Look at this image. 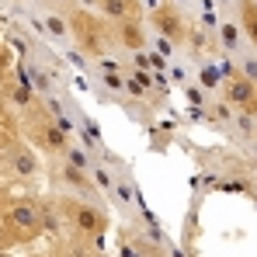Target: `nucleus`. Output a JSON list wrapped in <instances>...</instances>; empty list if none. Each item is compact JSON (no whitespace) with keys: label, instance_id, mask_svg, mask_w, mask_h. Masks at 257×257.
I'll return each mask as SVG.
<instances>
[{"label":"nucleus","instance_id":"1","mask_svg":"<svg viewBox=\"0 0 257 257\" xmlns=\"http://www.w3.org/2000/svg\"><path fill=\"white\" fill-rule=\"evenodd\" d=\"M0 226L14 240V250L35 247L59 233L49 191L39 188H7L0 184Z\"/></svg>","mask_w":257,"mask_h":257},{"label":"nucleus","instance_id":"18","mask_svg":"<svg viewBox=\"0 0 257 257\" xmlns=\"http://www.w3.org/2000/svg\"><path fill=\"white\" fill-rule=\"evenodd\" d=\"M188 80H195V63H191L188 52H181V56H174L171 63H167V84L181 90Z\"/></svg>","mask_w":257,"mask_h":257},{"label":"nucleus","instance_id":"33","mask_svg":"<svg viewBox=\"0 0 257 257\" xmlns=\"http://www.w3.org/2000/svg\"><path fill=\"white\" fill-rule=\"evenodd\" d=\"M94 257H108V254H94Z\"/></svg>","mask_w":257,"mask_h":257},{"label":"nucleus","instance_id":"24","mask_svg":"<svg viewBox=\"0 0 257 257\" xmlns=\"http://www.w3.org/2000/svg\"><path fill=\"white\" fill-rule=\"evenodd\" d=\"M35 4H42V7H52V11H63V14H70L73 7H80L84 0H35Z\"/></svg>","mask_w":257,"mask_h":257},{"label":"nucleus","instance_id":"29","mask_svg":"<svg viewBox=\"0 0 257 257\" xmlns=\"http://www.w3.org/2000/svg\"><path fill=\"white\" fill-rule=\"evenodd\" d=\"M171 4H177V7H184V11H188V14H191V11H195V0H171Z\"/></svg>","mask_w":257,"mask_h":257},{"label":"nucleus","instance_id":"20","mask_svg":"<svg viewBox=\"0 0 257 257\" xmlns=\"http://www.w3.org/2000/svg\"><path fill=\"white\" fill-rule=\"evenodd\" d=\"M233 70H236V73H243L247 80H254V84H257V49L243 45V49L233 56Z\"/></svg>","mask_w":257,"mask_h":257},{"label":"nucleus","instance_id":"9","mask_svg":"<svg viewBox=\"0 0 257 257\" xmlns=\"http://www.w3.org/2000/svg\"><path fill=\"white\" fill-rule=\"evenodd\" d=\"M87 84L90 90L101 97V101H111V104H122L125 101V59L122 56H104V59H94V63H87L84 70Z\"/></svg>","mask_w":257,"mask_h":257},{"label":"nucleus","instance_id":"22","mask_svg":"<svg viewBox=\"0 0 257 257\" xmlns=\"http://www.w3.org/2000/svg\"><path fill=\"white\" fill-rule=\"evenodd\" d=\"M181 94H184V101H188L195 111H205V108H209V101H212V94H205L195 80H188V84L181 87Z\"/></svg>","mask_w":257,"mask_h":257},{"label":"nucleus","instance_id":"3","mask_svg":"<svg viewBox=\"0 0 257 257\" xmlns=\"http://www.w3.org/2000/svg\"><path fill=\"white\" fill-rule=\"evenodd\" d=\"M66 21H70V42H73V49L84 56L87 63L104 59V56H118L115 52V42H111V21H104L87 4L73 7L66 14Z\"/></svg>","mask_w":257,"mask_h":257},{"label":"nucleus","instance_id":"30","mask_svg":"<svg viewBox=\"0 0 257 257\" xmlns=\"http://www.w3.org/2000/svg\"><path fill=\"white\" fill-rule=\"evenodd\" d=\"M4 111H11V108H7V101H4V90H0V115H4Z\"/></svg>","mask_w":257,"mask_h":257},{"label":"nucleus","instance_id":"12","mask_svg":"<svg viewBox=\"0 0 257 257\" xmlns=\"http://www.w3.org/2000/svg\"><path fill=\"white\" fill-rule=\"evenodd\" d=\"M0 90H4V101H7V108H11L18 118H21L25 111H32V108L42 101V97H39V94L28 87V80L21 77V70H18V66H14V70H11V73L0 80Z\"/></svg>","mask_w":257,"mask_h":257},{"label":"nucleus","instance_id":"28","mask_svg":"<svg viewBox=\"0 0 257 257\" xmlns=\"http://www.w3.org/2000/svg\"><path fill=\"white\" fill-rule=\"evenodd\" d=\"M4 171H7V146H0V184H4Z\"/></svg>","mask_w":257,"mask_h":257},{"label":"nucleus","instance_id":"5","mask_svg":"<svg viewBox=\"0 0 257 257\" xmlns=\"http://www.w3.org/2000/svg\"><path fill=\"white\" fill-rule=\"evenodd\" d=\"M14 14H18V21H25V25H28L45 45H52L56 52L73 49V42H70V21H66L63 11H52V7H42V4L28 0V4L18 7Z\"/></svg>","mask_w":257,"mask_h":257},{"label":"nucleus","instance_id":"15","mask_svg":"<svg viewBox=\"0 0 257 257\" xmlns=\"http://www.w3.org/2000/svg\"><path fill=\"white\" fill-rule=\"evenodd\" d=\"M243 45H247V39H243V28H240V21H236L233 14H226V18L219 21V28H215V49H219V56L233 59V56H236Z\"/></svg>","mask_w":257,"mask_h":257},{"label":"nucleus","instance_id":"21","mask_svg":"<svg viewBox=\"0 0 257 257\" xmlns=\"http://www.w3.org/2000/svg\"><path fill=\"white\" fill-rule=\"evenodd\" d=\"M115 257H143L139 250V243H136V236H132V226H122V233H118V243H115Z\"/></svg>","mask_w":257,"mask_h":257},{"label":"nucleus","instance_id":"16","mask_svg":"<svg viewBox=\"0 0 257 257\" xmlns=\"http://www.w3.org/2000/svg\"><path fill=\"white\" fill-rule=\"evenodd\" d=\"M226 14L219 11V4L215 0H195V11H191V21L202 28V32H209L215 35V28H219V21H222Z\"/></svg>","mask_w":257,"mask_h":257},{"label":"nucleus","instance_id":"19","mask_svg":"<svg viewBox=\"0 0 257 257\" xmlns=\"http://www.w3.org/2000/svg\"><path fill=\"white\" fill-rule=\"evenodd\" d=\"M226 136L240 146H247L250 139H257V115H233V122L226 128Z\"/></svg>","mask_w":257,"mask_h":257},{"label":"nucleus","instance_id":"26","mask_svg":"<svg viewBox=\"0 0 257 257\" xmlns=\"http://www.w3.org/2000/svg\"><path fill=\"white\" fill-rule=\"evenodd\" d=\"M215 4H219L222 14H236V7H240V0H215Z\"/></svg>","mask_w":257,"mask_h":257},{"label":"nucleus","instance_id":"2","mask_svg":"<svg viewBox=\"0 0 257 257\" xmlns=\"http://www.w3.org/2000/svg\"><path fill=\"white\" fill-rule=\"evenodd\" d=\"M52 212H56V236H70L77 243H84L87 250L104 254V236L111 233V205L108 202H94L80 195H63V191H49Z\"/></svg>","mask_w":257,"mask_h":257},{"label":"nucleus","instance_id":"17","mask_svg":"<svg viewBox=\"0 0 257 257\" xmlns=\"http://www.w3.org/2000/svg\"><path fill=\"white\" fill-rule=\"evenodd\" d=\"M233 18L240 21L247 45L257 49V0H240V7H236V14H233Z\"/></svg>","mask_w":257,"mask_h":257},{"label":"nucleus","instance_id":"32","mask_svg":"<svg viewBox=\"0 0 257 257\" xmlns=\"http://www.w3.org/2000/svg\"><path fill=\"white\" fill-rule=\"evenodd\" d=\"M0 257H18V254H0Z\"/></svg>","mask_w":257,"mask_h":257},{"label":"nucleus","instance_id":"6","mask_svg":"<svg viewBox=\"0 0 257 257\" xmlns=\"http://www.w3.org/2000/svg\"><path fill=\"white\" fill-rule=\"evenodd\" d=\"M45 181V157L25 139L18 136L7 146V171H4V184L7 188H39Z\"/></svg>","mask_w":257,"mask_h":257},{"label":"nucleus","instance_id":"27","mask_svg":"<svg viewBox=\"0 0 257 257\" xmlns=\"http://www.w3.org/2000/svg\"><path fill=\"white\" fill-rule=\"evenodd\" d=\"M0 4H4V11H18V7H25L28 0H0Z\"/></svg>","mask_w":257,"mask_h":257},{"label":"nucleus","instance_id":"23","mask_svg":"<svg viewBox=\"0 0 257 257\" xmlns=\"http://www.w3.org/2000/svg\"><path fill=\"white\" fill-rule=\"evenodd\" d=\"M14 66H18V59H14V52H11V45H7L4 39H0V80H4V77H7V73H11Z\"/></svg>","mask_w":257,"mask_h":257},{"label":"nucleus","instance_id":"14","mask_svg":"<svg viewBox=\"0 0 257 257\" xmlns=\"http://www.w3.org/2000/svg\"><path fill=\"white\" fill-rule=\"evenodd\" d=\"M90 11H97L104 21H146V0H84Z\"/></svg>","mask_w":257,"mask_h":257},{"label":"nucleus","instance_id":"31","mask_svg":"<svg viewBox=\"0 0 257 257\" xmlns=\"http://www.w3.org/2000/svg\"><path fill=\"white\" fill-rule=\"evenodd\" d=\"M4 32H7V18L0 14V39H4Z\"/></svg>","mask_w":257,"mask_h":257},{"label":"nucleus","instance_id":"11","mask_svg":"<svg viewBox=\"0 0 257 257\" xmlns=\"http://www.w3.org/2000/svg\"><path fill=\"white\" fill-rule=\"evenodd\" d=\"M219 101L236 115H257V84L233 70V73H226V80L219 87Z\"/></svg>","mask_w":257,"mask_h":257},{"label":"nucleus","instance_id":"8","mask_svg":"<svg viewBox=\"0 0 257 257\" xmlns=\"http://www.w3.org/2000/svg\"><path fill=\"white\" fill-rule=\"evenodd\" d=\"M45 184L49 191H63V195H80V198H94V202H104V195L97 191L90 171L70 164L66 157H52L45 160Z\"/></svg>","mask_w":257,"mask_h":257},{"label":"nucleus","instance_id":"7","mask_svg":"<svg viewBox=\"0 0 257 257\" xmlns=\"http://www.w3.org/2000/svg\"><path fill=\"white\" fill-rule=\"evenodd\" d=\"M146 28H150V35H160V39L174 42L184 52V45H188L191 32H195V21H191V14L184 7H177L171 0H157V4L146 7Z\"/></svg>","mask_w":257,"mask_h":257},{"label":"nucleus","instance_id":"25","mask_svg":"<svg viewBox=\"0 0 257 257\" xmlns=\"http://www.w3.org/2000/svg\"><path fill=\"white\" fill-rule=\"evenodd\" d=\"M11 250H14V240H11V236H7V229L0 226V254H11Z\"/></svg>","mask_w":257,"mask_h":257},{"label":"nucleus","instance_id":"10","mask_svg":"<svg viewBox=\"0 0 257 257\" xmlns=\"http://www.w3.org/2000/svg\"><path fill=\"white\" fill-rule=\"evenodd\" d=\"M108 205H111L115 212H122L125 222H132V226L146 222V209H143V202H139V188H136L132 167H125L122 160H115V181H111Z\"/></svg>","mask_w":257,"mask_h":257},{"label":"nucleus","instance_id":"13","mask_svg":"<svg viewBox=\"0 0 257 257\" xmlns=\"http://www.w3.org/2000/svg\"><path fill=\"white\" fill-rule=\"evenodd\" d=\"M111 42L122 59L136 56L150 45V28H146V21H118V25H111Z\"/></svg>","mask_w":257,"mask_h":257},{"label":"nucleus","instance_id":"4","mask_svg":"<svg viewBox=\"0 0 257 257\" xmlns=\"http://www.w3.org/2000/svg\"><path fill=\"white\" fill-rule=\"evenodd\" d=\"M18 125H21V136L42 153L45 160H52V157H66V150H70V143H73V136H66L59 122L52 118V111L45 108L42 101L32 108V111H25L21 118H18Z\"/></svg>","mask_w":257,"mask_h":257}]
</instances>
